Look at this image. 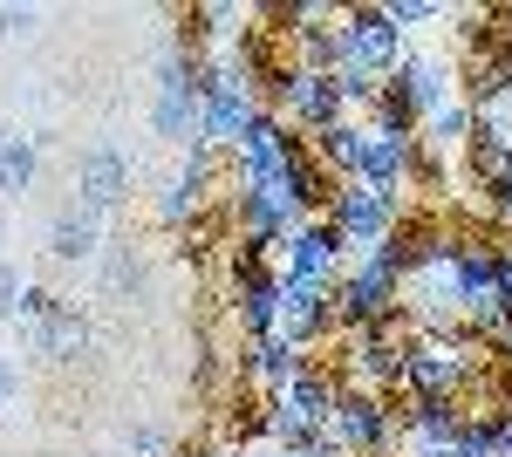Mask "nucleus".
Returning <instances> with one entry per match:
<instances>
[{"label": "nucleus", "instance_id": "34", "mask_svg": "<svg viewBox=\"0 0 512 457\" xmlns=\"http://www.w3.org/2000/svg\"><path fill=\"white\" fill-rule=\"evenodd\" d=\"M76 457H103V451H76Z\"/></svg>", "mask_w": 512, "mask_h": 457}, {"label": "nucleus", "instance_id": "8", "mask_svg": "<svg viewBox=\"0 0 512 457\" xmlns=\"http://www.w3.org/2000/svg\"><path fill=\"white\" fill-rule=\"evenodd\" d=\"M321 219L349 239V253H362V246H376V239L403 232V191H383V185H335V198H328V212H321Z\"/></svg>", "mask_w": 512, "mask_h": 457}, {"label": "nucleus", "instance_id": "1", "mask_svg": "<svg viewBox=\"0 0 512 457\" xmlns=\"http://www.w3.org/2000/svg\"><path fill=\"white\" fill-rule=\"evenodd\" d=\"M14 342H21V355H35V362H48V369H76V362L96 355V321H89L76 301H62V294H48L41 280H28Z\"/></svg>", "mask_w": 512, "mask_h": 457}, {"label": "nucleus", "instance_id": "19", "mask_svg": "<svg viewBox=\"0 0 512 457\" xmlns=\"http://www.w3.org/2000/svg\"><path fill=\"white\" fill-rule=\"evenodd\" d=\"M280 335H287V342H301V348H315L321 335H335V287H294V280H287Z\"/></svg>", "mask_w": 512, "mask_h": 457}, {"label": "nucleus", "instance_id": "18", "mask_svg": "<svg viewBox=\"0 0 512 457\" xmlns=\"http://www.w3.org/2000/svg\"><path fill=\"white\" fill-rule=\"evenodd\" d=\"M41 151L48 137L41 130H21V123H0V205H21L41 178Z\"/></svg>", "mask_w": 512, "mask_h": 457}, {"label": "nucleus", "instance_id": "15", "mask_svg": "<svg viewBox=\"0 0 512 457\" xmlns=\"http://www.w3.org/2000/svg\"><path fill=\"white\" fill-rule=\"evenodd\" d=\"M396 382H403V342H396V321H383V328H355V335H349V389L390 396Z\"/></svg>", "mask_w": 512, "mask_h": 457}, {"label": "nucleus", "instance_id": "17", "mask_svg": "<svg viewBox=\"0 0 512 457\" xmlns=\"http://www.w3.org/2000/svg\"><path fill=\"white\" fill-rule=\"evenodd\" d=\"M465 403L458 396H410L403 403V417H396V430H403V451H431V444H458V430H465Z\"/></svg>", "mask_w": 512, "mask_h": 457}, {"label": "nucleus", "instance_id": "20", "mask_svg": "<svg viewBox=\"0 0 512 457\" xmlns=\"http://www.w3.org/2000/svg\"><path fill=\"white\" fill-rule=\"evenodd\" d=\"M308 151L328 164V178L335 185H362V157H369V123H355V116H342V123H328V130H315L308 137Z\"/></svg>", "mask_w": 512, "mask_h": 457}, {"label": "nucleus", "instance_id": "24", "mask_svg": "<svg viewBox=\"0 0 512 457\" xmlns=\"http://www.w3.org/2000/svg\"><path fill=\"white\" fill-rule=\"evenodd\" d=\"M117 457H178V444H171V430H164V423H123Z\"/></svg>", "mask_w": 512, "mask_h": 457}, {"label": "nucleus", "instance_id": "23", "mask_svg": "<svg viewBox=\"0 0 512 457\" xmlns=\"http://www.w3.org/2000/svg\"><path fill=\"white\" fill-rule=\"evenodd\" d=\"M96 280H103V294L110 301H137L144 294V246H130V239H110L103 253H96Z\"/></svg>", "mask_w": 512, "mask_h": 457}, {"label": "nucleus", "instance_id": "28", "mask_svg": "<svg viewBox=\"0 0 512 457\" xmlns=\"http://www.w3.org/2000/svg\"><path fill=\"white\" fill-rule=\"evenodd\" d=\"M28 389V369H21V348H0V410H14Z\"/></svg>", "mask_w": 512, "mask_h": 457}, {"label": "nucleus", "instance_id": "16", "mask_svg": "<svg viewBox=\"0 0 512 457\" xmlns=\"http://www.w3.org/2000/svg\"><path fill=\"white\" fill-rule=\"evenodd\" d=\"M41 246H48V260H55V267H96V253L110 246V226H103L89 205H76V198H69V205L48 219Z\"/></svg>", "mask_w": 512, "mask_h": 457}, {"label": "nucleus", "instance_id": "12", "mask_svg": "<svg viewBox=\"0 0 512 457\" xmlns=\"http://www.w3.org/2000/svg\"><path fill=\"white\" fill-rule=\"evenodd\" d=\"M328 437L349 457H390L396 451V410L390 396H369V389H342L335 417H328Z\"/></svg>", "mask_w": 512, "mask_h": 457}, {"label": "nucleus", "instance_id": "26", "mask_svg": "<svg viewBox=\"0 0 512 457\" xmlns=\"http://www.w3.org/2000/svg\"><path fill=\"white\" fill-rule=\"evenodd\" d=\"M21 301H28V273L14 267V260H0V328L21 321Z\"/></svg>", "mask_w": 512, "mask_h": 457}, {"label": "nucleus", "instance_id": "10", "mask_svg": "<svg viewBox=\"0 0 512 457\" xmlns=\"http://www.w3.org/2000/svg\"><path fill=\"white\" fill-rule=\"evenodd\" d=\"M390 89L410 103V116L424 123V116H437L444 103L465 96V69H458L444 48H403V62L390 69Z\"/></svg>", "mask_w": 512, "mask_h": 457}, {"label": "nucleus", "instance_id": "27", "mask_svg": "<svg viewBox=\"0 0 512 457\" xmlns=\"http://www.w3.org/2000/svg\"><path fill=\"white\" fill-rule=\"evenodd\" d=\"M41 7H0V41H35L41 35Z\"/></svg>", "mask_w": 512, "mask_h": 457}, {"label": "nucleus", "instance_id": "14", "mask_svg": "<svg viewBox=\"0 0 512 457\" xmlns=\"http://www.w3.org/2000/svg\"><path fill=\"white\" fill-rule=\"evenodd\" d=\"M280 301H287V280H280L274 260H239L233 267V307H239V335L246 342L280 335Z\"/></svg>", "mask_w": 512, "mask_h": 457}, {"label": "nucleus", "instance_id": "32", "mask_svg": "<svg viewBox=\"0 0 512 457\" xmlns=\"http://www.w3.org/2000/svg\"><path fill=\"white\" fill-rule=\"evenodd\" d=\"M403 457H458L451 444H431V451H403Z\"/></svg>", "mask_w": 512, "mask_h": 457}, {"label": "nucleus", "instance_id": "5", "mask_svg": "<svg viewBox=\"0 0 512 457\" xmlns=\"http://www.w3.org/2000/svg\"><path fill=\"white\" fill-rule=\"evenodd\" d=\"M383 321H403V273L376 267L355 253L349 273L335 280V335H355V328H383Z\"/></svg>", "mask_w": 512, "mask_h": 457}, {"label": "nucleus", "instance_id": "7", "mask_svg": "<svg viewBox=\"0 0 512 457\" xmlns=\"http://www.w3.org/2000/svg\"><path fill=\"white\" fill-rule=\"evenodd\" d=\"M130 185H137V157L123 151V144H110V137H96V144L76 157V205H89L103 226H117V219H123Z\"/></svg>", "mask_w": 512, "mask_h": 457}, {"label": "nucleus", "instance_id": "25", "mask_svg": "<svg viewBox=\"0 0 512 457\" xmlns=\"http://www.w3.org/2000/svg\"><path fill=\"white\" fill-rule=\"evenodd\" d=\"M390 7V21H396V35L410 41L424 21H444V0H383Z\"/></svg>", "mask_w": 512, "mask_h": 457}, {"label": "nucleus", "instance_id": "33", "mask_svg": "<svg viewBox=\"0 0 512 457\" xmlns=\"http://www.w3.org/2000/svg\"><path fill=\"white\" fill-rule=\"evenodd\" d=\"M0 260H7V219H0Z\"/></svg>", "mask_w": 512, "mask_h": 457}, {"label": "nucleus", "instance_id": "2", "mask_svg": "<svg viewBox=\"0 0 512 457\" xmlns=\"http://www.w3.org/2000/svg\"><path fill=\"white\" fill-rule=\"evenodd\" d=\"M198 96H205V62L185 41H171L158 55V69H151V130H158V144L185 151L198 137Z\"/></svg>", "mask_w": 512, "mask_h": 457}, {"label": "nucleus", "instance_id": "6", "mask_svg": "<svg viewBox=\"0 0 512 457\" xmlns=\"http://www.w3.org/2000/svg\"><path fill=\"white\" fill-rule=\"evenodd\" d=\"M253 89H260V82L246 76V69H205V96H198V137H192V144H212V151H239L246 123L267 110V103H260Z\"/></svg>", "mask_w": 512, "mask_h": 457}, {"label": "nucleus", "instance_id": "3", "mask_svg": "<svg viewBox=\"0 0 512 457\" xmlns=\"http://www.w3.org/2000/svg\"><path fill=\"white\" fill-rule=\"evenodd\" d=\"M485 342H472L465 328H451V335H437V328H410L403 335V396H458L465 382H472V355Z\"/></svg>", "mask_w": 512, "mask_h": 457}, {"label": "nucleus", "instance_id": "30", "mask_svg": "<svg viewBox=\"0 0 512 457\" xmlns=\"http://www.w3.org/2000/svg\"><path fill=\"white\" fill-rule=\"evenodd\" d=\"M287 457H349V451H342V444H335L328 430H315L308 444H294V451H287Z\"/></svg>", "mask_w": 512, "mask_h": 457}, {"label": "nucleus", "instance_id": "29", "mask_svg": "<svg viewBox=\"0 0 512 457\" xmlns=\"http://www.w3.org/2000/svg\"><path fill=\"white\" fill-rule=\"evenodd\" d=\"M485 430H492V457H512V403H492Z\"/></svg>", "mask_w": 512, "mask_h": 457}, {"label": "nucleus", "instance_id": "11", "mask_svg": "<svg viewBox=\"0 0 512 457\" xmlns=\"http://www.w3.org/2000/svg\"><path fill=\"white\" fill-rule=\"evenodd\" d=\"M212 178H219V151H212V144H185V164H178L158 185V198H151V219H158L164 232L198 226V212H205V198H212Z\"/></svg>", "mask_w": 512, "mask_h": 457}, {"label": "nucleus", "instance_id": "21", "mask_svg": "<svg viewBox=\"0 0 512 457\" xmlns=\"http://www.w3.org/2000/svg\"><path fill=\"white\" fill-rule=\"evenodd\" d=\"M308 369V348L287 342V335H267V342H246V382H260L267 396H280L287 382Z\"/></svg>", "mask_w": 512, "mask_h": 457}, {"label": "nucleus", "instance_id": "4", "mask_svg": "<svg viewBox=\"0 0 512 457\" xmlns=\"http://www.w3.org/2000/svg\"><path fill=\"white\" fill-rule=\"evenodd\" d=\"M267 89H274V103H267V110H274L280 123H294L301 137H315V130H328V123H342V116H349V96H342V82L328 76V69L280 62Z\"/></svg>", "mask_w": 512, "mask_h": 457}, {"label": "nucleus", "instance_id": "31", "mask_svg": "<svg viewBox=\"0 0 512 457\" xmlns=\"http://www.w3.org/2000/svg\"><path fill=\"white\" fill-rule=\"evenodd\" d=\"M492 355H499V362H506V369H512V328H506V335H499V342H492Z\"/></svg>", "mask_w": 512, "mask_h": 457}, {"label": "nucleus", "instance_id": "13", "mask_svg": "<svg viewBox=\"0 0 512 457\" xmlns=\"http://www.w3.org/2000/svg\"><path fill=\"white\" fill-rule=\"evenodd\" d=\"M335 41H342V62H362L376 76H390L396 62H403V48H410V41L396 35L390 7H342L335 14Z\"/></svg>", "mask_w": 512, "mask_h": 457}, {"label": "nucleus", "instance_id": "9", "mask_svg": "<svg viewBox=\"0 0 512 457\" xmlns=\"http://www.w3.org/2000/svg\"><path fill=\"white\" fill-rule=\"evenodd\" d=\"M280 280H294V287H335L342 273H349V239L328 226V219H308V226H294L280 239Z\"/></svg>", "mask_w": 512, "mask_h": 457}, {"label": "nucleus", "instance_id": "22", "mask_svg": "<svg viewBox=\"0 0 512 457\" xmlns=\"http://www.w3.org/2000/svg\"><path fill=\"white\" fill-rule=\"evenodd\" d=\"M472 130H478V110L458 96V103H444L437 116L417 123V144H431V157H465L472 151Z\"/></svg>", "mask_w": 512, "mask_h": 457}]
</instances>
